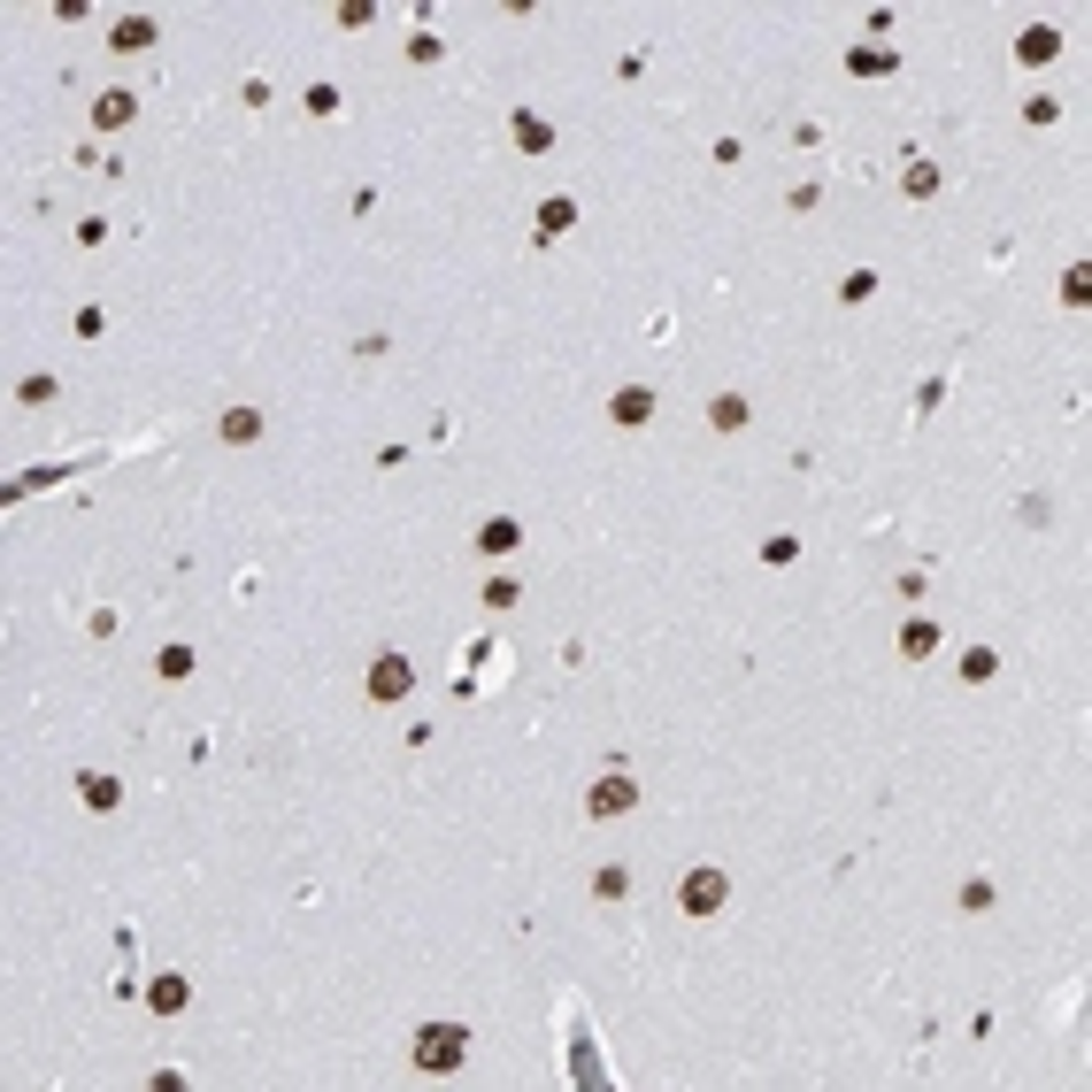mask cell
Masks as SVG:
<instances>
[{
	"label": "cell",
	"mask_w": 1092,
	"mask_h": 1092,
	"mask_svg": "<svg viewBox=\"0 0 1092 1092\" xmlns=\"http://www.w3.org/2000/svg\"><path fill=\"white\" fill-rule=\"evenodd\" d=\"M147 1000H154V1016H178V1008L192 1000V985H185V978H154V992H147Z\"/></svg>",
	"instance_id": "obj_13"
},
{
	"label": "cell",
	"mask_w": 1092,
	"mask_h": 1092,
	"mask_svg": "<svg viewBox=\"0 0 1092 1092\" xmlns=\"http://www.w3.org/2000/svg\"><path fill=\"white\" fill-rule=\"evenodd\" d=\"M792 554H801V546H792V531H777V539H762V562H770V570H785V562Z\"/></svg>",
	"instance_id": "obj_19"
},
{
	"label": "cell",
	"mask_w": 1092,
	"mask_h": 1092,
	"mask_svg": "<svg viewBox=\"0 0 1092 1092\" xmlns=\"http://www.w3.org/2000/svg\"><path fill=\"white\" fill-rule=\"evenodd\" d=\"M992 670H1000V661H992L985 647H969V654H962V677H969V685H985V677H992Z\"/></svg>",
	"instance_id": "obj_21"
},
{
	"label": "cell",
	"mask_w": 1092,
	"mask_h": 1092,
	"mask_svg": "<svg viewBox=\"0 0 1092 1092\" xmlns=\"http://www.w3.org/2000/svg\"><path fill=\"white\" fill-rule=\"evenodd\" d=\"M570 224H577V201H562V192H554V201H539V216H531L539 239H562Z\"/></svg>",
	"instance_id": "obj_8"
},
{
	"label": "cell",
	"mask_w": 1092,
	"mask_h": 1092,
	"mask_svg": "<svg viewBox=\"0 0 1092 1092\" xmlns=\"http://www.w3.org/2000/svg\"><path fill=\"white\" fill-rule=\"evenodd\" d=\"M608 416L623 423V432H639V423H647V416H654V393H647V385H623V393L608 400Z\"/></svg>",
	"instance_id": "obj_5"
},
{
	"label": "cell",
	"mask_w": 1092,
	"mask_h": 1092,
	"mask_svg": "<svg viewBox=\"0 0 1092 1092\" xmlns=\"http://www.w3.org/2000/svg\"><path fill=\"white\" fill-rule=\"evenodd\" d=\"M509 131H516V147H523V154H546V147H554V124H546V115H531V108H523Z\"/></svg>",
	"instance_id": "obj_11"
},
{
	"label": "cell",
	"mask_w": 1092,
	"mask_h": 1092,
	"mask_svg": "<svg viewBox=\"0 0 1092 1092\" xmlns=\"http://www.w3.org/2000/svg\"><path fill=\"white\" fill-rule=\"evenodd\" d=\"M77 792H85V808H93V815H108L115 801H124V785H115L108 770H85V777H77Z\"/></svg>",
	"instance_id": "obj_6"
},
{
	"label": "cell",
	"mask_w": 1092,
	"mask_h": 1092,
	"mask_svg": "<svg viewBox=\"0 0 1092 1092\" xmlns=\"http://www.w3.org/2000/svg\"><path fill=\"white\" fill-rule=\"evenodd\" d=\"M462 1055H470V1031L462 1023H423L416 1031V1069H462Z\"/></svg>",
	"instance_id": "obj_1"
},
{
	"label": "cell",
	"mask_w": 1092,
	"mask_h": 1092,
	"mask_svg": "<svg viewBox=\"0 0 1092 1092\" xmlns=\"http://www.w3.org/2000/svg\"><path fill=\"white\" fill-rule=\"evenodd\" d=\"M931 647H939V623H924V616H915V623H901V654H908V661H924Z\"/></svg>",
	"instance_id": "obj_12"
},
{
	"label": "cell",
	"mask_w": 1092,
	"mask_h": 1092,
	"mask_svg": "<svg viewBox=\"0 0 1092 1092\" xmlns=\"http://www.w3.org/2000/svg\"><path fill=\"white\" fill-rule=\"evenodd\" d=\"M477 546H485L493 562H500V554H516V546H523V523H516V516H493V523L477 531Z\"/></svg>",
	"instance_id": "obj_7"
},
{
	"label": "cell",
	"mask_w": 1092,
	"mask_h": 1092,
	"mask_svg": "<svg viewBox=\"0 0 1092 1092\" xmlns=\"http://www.w3.org/2000/svg\"><path fill=\"white\" fill-rule=\"evenodd\" d=\"M1085 292H1092V269H1069V278H1062V301L1085 308Z\"/></svg>",
	"instance_id": "obj_22"
},
{
	"label": "cell",
	"mask_w": 1092,
	"mask_h": 1092,
	"mask_svg": "<svg viewBox=\"0 0 1092 1092\" xmlns=\"http://www.w3.org/2000/svg\"><path fill=\"white\" fill-rule=\"evenodd\" d=\"M847 70H854V77H892V54H885V47H854Z\"/></svg>",
	"instance_id": "obj_16"
},
{
	"label": "cell",
	"mask_w": 1092,
	"mask_h": 1092,
	"mask_svg": "<svg viewBox=\"0 0 1092 1092\" xmlns=\"http://www.w3.org/2000/svg\"><path fill=\"white\" fill-rule=\"evenodd\" d=\"M708 423H716V432H738V423H747V400H738V393H716V400H708Z\"/></svg>",
	"instance_id": "obj_15"
},
{
	"label": "cell",
	"mask_w": 1092,
	"mask_h": 1092,
	"mask_svg": "<svg viewBox=\"0 0 1092 1092\" xmlns=\"http://www.w3.org/2000/svg\"><path fill=\"white\" fill-rule=\"evenodd\" d=\"M1055 54H1062V38L1046 31V24H1031V31L1016 38V62H1031V70H1039V62H1055Z\"/></svg>",
	"instance_id": "obj_9"
},
{
	"label": "cell",
	"mask_w": 1092,
	"mask_h": 1092,
	"mask_svg": "<svg viewBox=\"0 0 1092 1092\" xmlns=\"http://www.w3.org/2000/svg\"><path fill=\"white\" fill-rule=\"evenodd\" d=\"M724 901H731V877L724 869H693L685 877V915H716Z\"/></svg>",
	"instance_id": "obj_3"
},
{
	"label": "cell",
	"mask_w": 1092,
	"mask_h": 1092,
	"mask_svg": "<svg viewBox=\"0 0 1092 1092\" xmlns=\"http://www.w3.org/2000/svg\"><path fill=\"white\" fill-rule=\"evenodd\" d=\"M408 693H416L408 654H378V661H369V700H408Z\"/></svg>",
	"instance_id": "obj_2"
},
{
	"label": "cell",
	"mask_w": 1092,
	"mask_h": 1092,
	"mask_svg": "<svg viewBox=\"0 0 1092 1092\" xmlns=\"http://www.w3.org/2000/svg\"><path fill=\"white\" fill-rule=\"evenodd\" d=\"M131 115H139V101H131V93H101V101H93V124H101V131H124Z\"/></svg>",
	"instance_id": "obj_10"
},
{
	"label": "cell",
	"mask_w": 1092,
	"mask_h": 1092,
	"mask_svg": "<svg viewBox=\"0 0 1092 1092\" xmlns=\"http://www.w3.org/2000/svg\"><path fill=\"white\" fill-rule=\"evenodd\" d=\"M908 201H924V192H939V170H931V162H908Z\"/></svg>",
	"instance_id": "obj_18"
},
{
	"label": "cell",
	"mask_w": 1092,
	"mask_h": 1092,
	"mask_svg": "<svg viewBox=\"0 0 1092 1092\" xmlns=\"http://www.w3.org/2000/svg\"><path fill=\"white\" fill-rule=\"evenodd\" d=\"M224 439H231V446L262 439V416H255V408H231V416H224Z\"/></svg>",
	"instance_id": "obj_17"
},
{
	"label": "cell",
	"mask_w": 1092,
	"mask_h": 1092,
	"mask_svg": "<svg viewBox=\"0 0 1092 1092\" xmlns=\"http://www.w3.org/2000/svg\"><path fill=\"white\" fill-rule=\"evenodd\" d=\"M631 801H639V785H631V777H623V770H608V777H600L593 792H584V808H593V815H623Z\"/></svg>",
	"instance_id": "obj_4"
},
{
	"label": "cell",
	"mask_w": 1092,
	"mask_h": 1092,
	"mask_svg": "<svg viewBox=\"0 0 1092 1092\" xmlns=\"http://www.w3.org/2000/svg\"><path fill=\"white\" fill-rule=\"evenodd\" d=\"M115 47H154V16H115Z\"/></svg>",
	"instance_id": "obj_14"
},
{
	"label": "cell",
	"mask_w": 1092,
	"mask_h": 1092,
	"mask_svg": "<svg viewBox=\"0 0 1092 1092\" xmlns=\"http://www.w3.org/2000/svg\"><path fill=\"white\" fill-rule=\"evenodd\" d=\"M154 670H162V677H170V685H178V677L192 670V654H185V647H162V654H154Z\"/></svg>",
	"instance_id": "obj_20"
}]
</instances>
